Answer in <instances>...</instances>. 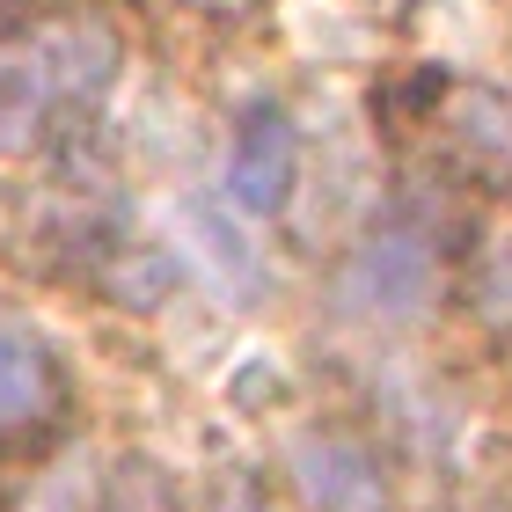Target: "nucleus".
<instances>
[{
    "label": "nucleus",
    "mask_w": 512,
    "mask_h": 512,
    "mask_svg": "<svg viewBox=\"0 0 512 512\" xmlns=\"http://www.w3.org/2000/svg\"><path fill=\"white\" fill-rule=\"evenodd\" d=\"M293 169H300V139L286 125V110L256 103L235 132V154H227V191H235L242 213H278L293 191Z\"/></svg>",
    "instance_id": "f257e3e1"
},
{
    "label": "nucleus",
    "mask_w": 512,
    "mask_h": 512,
    "mask_svg": "<svg viewBox=\"0 0 512 512\" xmlns=\"http://www.w3.org/2000/svg\"><path fill=\"white\" fill-rule=\"evenodd\" d=\"M425 286H432V256L417 235H374L352 264V300H366L381 315H410L425 300Z\"/></svg>",
    "instance_id": "f03ea898"
},
{
    "label": "nucleus",
    "mask_w": 512,
    "mask_h": 512,
    "mask_svg": "<svg viewBox=\"0 0 512 512\" xmlns=\"http://www.w3.org/2000/svg\"><path fill=\"white\" fill-rule=\"evenodd\" d=\"M44 388H52V366H44V352L22 330H8L0 322V425H22L37 403H44Z\"/></svg>",
    "instance_id": "7ed1b4c3"
},
{
    "label": "nucleus",
    "mask_w": 512,
    "mask_h": 512,
    "mask_svg": "<svg viewBox=\"0 0 512 512\" xmlns=\"http://www.w3.org/2000/svg\"><path fill=\"white\" fill-rule=\"evenodd\" d=\"M300 491H308L315 512H366V505H374V476H366L359 454L322 447L315 454V476H300Z\"/></svg>",
    "instance_id": "20e7f679"
}]
</instances>
